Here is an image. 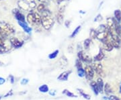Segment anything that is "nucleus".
<instances>
[{
    "label": "nucleus",
    "instance_id": "f257e3e1",
    "mask_svg": "<svg viewBox=\"0 0 121 100\" xmlns=\"http://www.w3.org/2000/svg\"><path fill=\"white\" fill-rule=\"evenodd\" d=\"M42 17L41 25L47 30H49L54 24V18L52 17V13L50 10L46 9L40 13Z\"/></svg>",
    "mask_w": 121,
    "mask_h": 100
},
{
    "label": "nucleus",
    "instance_id": "f03ea898",
    "mask_svg": "<svg viewBox=\"0 0 121 100\" xmlns=\"http://www.w3.org/2000/svg\"><path fill=\"white\" fill-rule=\"evenodd\" d=\"M27 22L31 25H40L42 23L41 15L35 11H30L27 15Z\"/></svg>",
    "mask_w": 121,
    "mask_h": 100
},
{
    "label": "nucleus",
    "instance_id": "7ed1b4c3",
    "mask_svg": "<svg viewBox=\"0 0 121 100\" xmlns=\"http://www.w3.org/2000/svg\"><path fill=\"white\" fill-rule=\"evenodd\" d=\"M15 29L11 24L5 22H0V35L5 38L9 35L15 33Z\"/></svg>",
    "mask_w": 121,
    "mask_h": 100
},
{
    "label": "nucleus",
    "instance_id": "20e7f679",
    "mask_svg": "<svg viewBox=\"0 0 121 100\" xmlns=\"http://www.w3.org/2000/svg\"><path fill=\"white\" fill-rule=\"evenodd\" d=\"M91 67L92 68L94 69V71H95V73L99 75L100 77H105V73L103 71V67H102V65L101 63H99V62H94L91 64Z\"/></svg>",
    "mask_w": 121,
    "mask_h": 100
},
{
    "label": "nucleus",
    "instance_id": "39448f33",
    "mask_svg": "<svg viewBox=\"0 0 121 100\" xmlns=\"http://www.w3.org/2000/svg\"><path fill=\"white\" fill-rule=\"evenodd\" d=\"M78 58L82 61V62H91V57L88 54H87L86 53H85L83 50H80V51L78 52Z\"/></svg>",
    "mask_w": 121,
    "mask_h": 100
},
{
    "label": "nucleus",
    "instance_id": "423d86ee",
    "mask_svg": "<svg viewBox=\"0 0 121 100\" xmlns=\"http://www.w3.org/2000/svg\"><path fill=\"white\" fill-rule=\"evenodd\" d=\"M9 42H10V44H12V46L16 48H20L23 45V42L22 40H19L16 37H11L9 38Z\"/></svg>",
    "mask_w": 121,
    "mask_h": 100
},
{
    "label": "nucleus",
    "instance_id": "0eeeda50",
    "mask_svg": "<svg viewBox=\"0 0 121 100\" xmlns=\"http://www.w3.org/2000/svg\"><path fill=\"white\" fill-rule=\"evenodd\" d=\"M12 13L14 15L15 17L17 20V21L26 22V21H25V20H26L25 16L20 12V11L19 9H13V11H12Z\"/></svg>",
    "mask_w": 121,
    "mask_h": 100
},
{
    "label": "nucleus",
    "instance_id": "6e6552de",
    "mask_svg": "<svg viewBox=\"0 0 121 100\" xmlns=\"http://www.w3.org/2000/svg\"><path fill=\"white\" fill-rule=\"evenodd\" d=\"M85 75L88 79H91L94 76V70L90 65H87L85 68Z\"/></svg>",
    "mask_w": 121,
    "mask_h": 100
},
{
    "label": "nucleus",
    "instance_id": "1a4fd4ad",
    "mask_svg": "<svg viewBox=\"0 0 121 100\" xmlns=\"http://www.w3.org/2000/svg\"><path fill=\"white\" fill-rule=\"evenodd\" d=\"M17 5L20 9L24 10V11H30V9H31L29 5L27 4L24 0H19L17 1Z\"/></svg>",
    "mask_w": 121,
    "mask_h": 100
},
{
    "label": "nucleus",
    "instance_id": "9d476101",
    "mask_svg": "<svg viewBox=\"0 0 121 100\" xmlns=\"http://www.w3.org/2000/svg\"><path fill=\"white\" fill-rule=\"evenodd\" d=\"M110 34V33H109V31L106 30L104 32H101V33H98V34H97V39H98L100 41H103L105 39H106L108 37V36Z\"/></svg>",
    "mask_w": 121,
    "mask_h": 100
},
{
    "label": "nucleus",
    "instance_id": "9b49d317",
    "mask_svg": "<svg viewBox=\"0 0 121 100\" xmlns=\"http://www.w3.org/2000/svg\"><path fill=\"white\" fill-rule=\"evenodd\" d=\"M71 71H65V72L62 73H61L59 77H58L57 79L60 80V81H67L69 75L71 74Z\"/></svg>",
    "mask_w": 121,
    "mask_h": 100
},
{
    "label": "nucleus",
    "instance_id": "f8f14e48",
    "mask_svg": "<svg viewBox=\"0 0 121 100\" xmlns=\"http://www.w3.org/2000/svg\"><path fill=\"white\" fill-rule=\"evenodd\" d=\"M18 24L20 25V26L22 27V28H23V30L26 32V33H28V34H30V32H32V28L29 27V26H28V24H26V22H19L18 21Z\"/></svg>",
    "mask_w": 121,
    "mask_h": 100
},
{
    "label": "nucleus",
    "instance_id": "ddd939ff",
    "mask_svg": "<svg viewBox=\"0 0 121 100\" xmlns=\"http://www.w3.org/2000/svg\"><path fill=\"white\" fill-rule=\"evenodd\" d=\"M24 1L29 5L31 9H34L36 8V3L35 0H24Z\"/></svg>",
    "mask_w": 121,
    "mask_h": 100
},
{
    "label": "nucleus",
    "instance_id": "4468645a",
    "mask_svg": "<svg viewBox=\"0 0 121 100\" xmlns=\"http://www.w3.org/2000/svg\"><path fill=\"white\" fill-rule=\"evenodd\" d=\"M114 19L118 22H121V9H117L114 11Z\"/></svg>",
    "mask_w": 121,
    "mask_h": 100
},
{
    "label": "nucleus",
    "instance_id": "2eb2a0df",
    "mask_svg": "<svg viewBox=\"0 0 121 100\" xmlns=\"http://www.w3.org/2000/svg\"><path fill=\"white\" fill-rule=\"evenodd\" d=\"M105 57V55H104V52L102 50H99V53L94 57V61H101Z\"/></svg>",
    "mask_w": 121,
    "mask_h": 100
},
{
    "label": "nucleus",
    "instance_id": "dca6fc26",
    "mask_svg": "<svg viewBox=\"0 0 121 100\" xmlns=\"http://www.w3.org/2000/svg\"><path fill=\"white\" fill-rule=\"evenodd\" d=\"M95 30L97 32V33L98 34V33L104 32L105 31L108 30V28H107V26H106V25H105V24H101V25H99L98 26V28Z\"/></svg>",
    "mask_w": 121,
    "mask_h": 100
},
{
    "label": "nucleus",
    "instance_id": "f3484780",
    "mask_svg": "<svg viewBox=\"0 0 121 100\" xmlns=\"http://www.w3.org/2000/svg\"><path fill=\"white\" fill-rule=\"evenodd\" d=\"M96 83H97V85H98V87L99 92H102L103 91V88H104V83H103L102 79L101 78L98 79V80L96 81Z\"/></svg>",
    "mask_w": 121,
    "mask_h": 100
},
{
    "label": "nucleus",
    "instance_id": "a211bd4d",
    "mask_svg": "<svg viewBox=\"0 0 121 100\" xmlns=\"http://www.w3.org/2000/svg\"><path fill=\"white\" fill-rule=\"evenodd\" d=\"M56 21L59 24H61L63 22V20H64V16H63V13H59L58 12L57 14H56Z\"/></svg>",
    "mask_w": 121,
    "mask_h": 100
},
{
    "label": "nucleus",
    "instance_id": "6ab92c4d",
    "mask_svg": "<svg viewBox=\"0 0 121 100\" xmlns=\"http://www.w3.org/2000/svg\"><path fill=\"white\" fill-rule=\"evenodd\" d=\"M59 63H60V66L62 67H65L67 65V63H68V61L67 59L65 57H62L60 58V61H59Z\"/></svg>",
    "mask_w": 121,
    "mask_h": 100
},
{
    "label": "nucleus",
    "instance_id": "aec40b11",
    "mask_svg": "<svg viewBox=\"0 0 121 100\" xmlns=\"http://www.w3.org/2000/svg\"><path fill=\"white\" fill-rule=\"evenodd\" d=\"M91 88H92V89L94 90V93H95V94H96V95L98 94V93H99V92L96 82H94V81L91 82Z\"/></svg>",
    "mask_w": 121,
    "mask_h": 100
},
{
    "label": "nucleus",
    "instance_id": "412c9836",
    "mask_svg": "<svg viewBox=\"0 0 121 100\" xmlns=\"http://www.w3.org/2000/svg\"><path fill=\"white\" fill-rule=\"evenodd\" d=\"M91 43V38H87V39L85 40V41L83 42V46H84L85 50H87L88 48H90Z\"/></svg>",
    "mask_w": 121,
    "mask_h": 100
},
{
    "label": "nucleus",
    "instance_id": "4be33fe9",
    "mask_svg": "<svg viewBox=\"0 0 121 100\" xmlns=\"http://www.w3.org/2000/svg\"><path fill=\"white\" fill-rule=\"evenodd\" d=\"M104 91H105V93L107 94V95H109L112 92V90L111 89V87L110 85H109V83H106L104 86Z\"/></svg>",
    "mask_w": 121,
    "mask_h": 100
},
{
    "label": "nucleus",
    "instance_id": "5701e85b",
    "mask_svg": "<svg viewBox=\"0 0 121 100\" xmlns=\"http://www.w3.org/2000/svg\"><path fill=\"white\" fill-rule=\"evenodd\" d=\"M97 32L94 29H91L90 32V37L91 39H95L97 38Z\"/></svg>",
    "mask_w": 121,
    "mask_h": 100
},
{
    "label": "nucleus",
    "instance_id": "b1692460",
    "mask_svg": "<svg viewBox=\"0 0 121 100\" xmlns=\"http://www.w3.org/2000/svg\"><path fill=\"white\" fill-rule=\"evenodd\" d=\"M47 8H46V6H45L44 4L41 3V4H40L39 5H37V11H38V12L42 13V12H43V11H44Z\"/></svg>",
    "mask_w": 121,
    "mask_h": 100
},
{
    "label": "nucleus",
    "instance_id": "393cba45",
    "mask_svg": "<svg viewBox=\"0 0 121 100\" xmlns=\"http://www.w3.org/2000/svg\"><path fill=\"white\" fill-rule=\"evenodd\" d=\"M80 29H81V26H78L75 30H73V32H72V34L70 35V38H74L76 35L78 34V32H79V30H80Z\"/></svg>",
    "mask_w": 121,
    "mask_h": 100
},
{
    "label": "nucleus",
    "instance_id": "a878e982",
    "mask_svg": "<svg viewBox=\"0 0 121 100\" xmlns=\"http://www.w3.org/2000/svg\"><path fill=\"white\" fill-rule=\"evenodd\" d=\"M59 50H55L54 52H52V53H51V54L48 55V58H49L50 59H53V58H56V57H57V55H58V54H59Z\"/></svg>",
    "mask_w": 121,
    "mask_h": 100
},
{
    "label": "nucleus",
    "instance_id": "bb28decb",
    "mask_svg": "<svg viewBox=\"0 0 121 100\" xmlns=\"http://www.w3.org/2000/svg\"><path fill=\"white\" fill-rule=\"evenodd\" d=\"M9 48L6 46L5 44H0V52L1 53H4V52L8 51Z\"/></svg>",
    "mask_w": 121,
    "mask_h": 100
},
{
    "label": "nucleus",
    "instance_id": "cd10ccee",
    "mask_svg": "<svg viewBox=\"0 0 121 100\" xmlns=\"http://www.w3.org/2000/svg\"><path fill=\"white\" fill-rule=\"evenodd\" d=\"M39 91L43 93H46L48 91V87L47 85H41L40 87H39Z\"/></svg>",
    "mask_w": 121,
    "mask_h": 100
},
{
    "label": "nucleus",
    "instance_id": "c85d7f7f",
    "mask_svg": "<svg viewBox=\"0 0 121 100\" xmlns=\"http://www.w3.org/2000/svg\"><path fill=\"white\" fill-rule=\"evenodd\" d=\"M75 65H76V67H77V69H82V68H83L82 62V61H80L79 58L76 60Z\"/></svg>",
    "mask_w": 121,
    "mask_h": 100
},
{
    "label": "nucleus",
    "instance_id": "c756f323",
    "mask_svg": "<svg viewBox=\"0 0 121 100\" xmlns=\"http://www.w3.org/2000/svg\"><path fill=\"white\" fill-rule=\"evenodd\" d=\"M78 75L81 77H83L84 75H85V70L83 69V68L82 69H78Z\"/></svg>",
    "mask_w": 121,
    "mask_h": 100
},
{
    "label": "nucleus",
    "instance_id": "7c9ffc66",
    "mask_svg": "<svg viewBox=\"0 0 121 100\" xmlns=\"http://www.w3.org/2000/svg\"><path fill=\"white\" fill-rule=\"evenodd\" d=\"M63 93H65L66 96H69V97H77V96H75L73 93H71V92H69V91H67V90H66V89L63 91Z\"/></svg>",
    "mask_w": 121,
    "mask_h": 100
},
{
    "label": "nucleus",
    "instance_id": "2f4dec72",
    "mask_svg": "<svg viewBox=\"0 0 121 100\" xmlns=\"http://www.w3.org/2000/svg\"><path fill=\"white\" fill-rule=\"evenodd\" d=\"M102 20V16L101 14H98L94 19V22H101Z\"/></svg>",
    "mask_w": 121,
    "mask_h": 100
},
{
    "label": "nucleus",
    "instance_id": "473e14b6",
    "mask_svg": "<svg viewBox=\"0 0 121 100\" xmlns=\"http://www.w3.org/2000/svg\"><path fill=\"white\" fill-rule=\"evenodd\" d=\"M79 91L80 92V93H81V94L85 98H86L87 100H90V96H89V95H87V94H86V93H83V92L82 90H81V89H79Z\"/></svg>",
    "mask_w": 121,
    "mask_h": 100
},
{
    "label": "nucleus",
    "instance_id": "72a5a7b5",
    "mask_svg": "<svg viewBox=\"0 0 121 100\" xmlns=\"http://www.w3.org/2000/svg\"><path fill=\"white\" fill-rule=\"evenodd\" d=\"M64 24H65V26L66 28H69L70 27V25H71V21H69V20H66L64 23Z\"/></svg>",
    "mask_w": 121,
    "mask_h": 100
},
{
    "label": "nucleus",
    "instance_id": "f704fd0d",
    "mask_svg": "<svg viewBox=\"0 0 121 100\" xmlns=\"http://www.w3.org/2000/svg\"><path fill=\"white\" fill-rule=\"evenodd\" d=\"M110 100H121L120 98H118V97H117V96H111L110 97Z\"/></svg>",
    "mask_w": 121,
    "mask_h": 100
},
{
    "label": "nucleus",
    "instance_id": "c9c22d12",
    "mask_svg": "<svg viewBox=\"0 0 121 100\" xmlns=\"http://www.w3.org/2000/svg\"><path fill=\"white\" fill-rule=\"evenodd\" d=\"M73 44H70L69 46V47H68V50H69V52H73Z\"/></svg>",
    "mask_w": 121,
    "mask_h": 100
},
{
    "label": "nucleus",
    "instance_id": "e433bc0d",
    "mask_svg": "<svg viewBox=\"0 0 121 100\" xmlns=\"http://www.w3.org/2000/svg\"><path fill=\"white\" fill-rule=\"evenodd\" d=\"M40 3H43V4H47L48 2V0H39Z\"/></svg>",
    "mask_w": 121,
    "mask_h": 100
},
{
    "label": "nucleus",
    "instance_id": "4c0bfd02",
    "mask_svg": "<svg viewBox=\"0 0 121 100\" xmlns=\"http://www.w3.org/2000/svg\"><path fill=\"white\" fill-rule=\"evenodd\" d=\"M5 82V79L2 78H0V84H2Z\"/></svg>",
    "mask_w": 121,
    "mask_h": 100
},
{
    "label": "nucleus",
    "instance_id": "58836bf2",
    "mask_svg": "<svg viewBox=\"0 0 121 100\" xmlns=\"http://www.w3.org/2000/svg\"><path fill=\"white\" fill-rule=\"evenodd\" d=\"M119 91H120V93H121V85H120V90H119Z\"/></svg>",
    "mask_w": 121,
    "mask_h": 100
},
{
    "label": "nucleus",
    "instance_id": "ea45409f",
    "mask_svg": "<svg viewBox=\"0 0 121 100\" xmlns=\"http://www.w3.org/2000/svg\"><path fill=\"white\" fill-rule=\"evenodd\" d=\"M119 38H120V40H121V34L120 35H119Z\"/></svg>",
    "mask_w": 121,
    "mask_h": 100
},
{
    "label": "nucleus",
    "instance_id": "a19ab883",
    "mask_svg": "<svg viewBox=\"0 0 121 100\" xmlns=\"http://www.w3.org/2000/svg\"><path fill=\"white\" fill-rule=\"evenodd\" d=\"M0 64H1V62H0Z\"/></svg>",
    "mask_w": 121,
    "mask_h": 100
}]
</instances>
